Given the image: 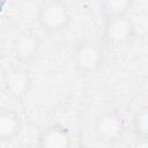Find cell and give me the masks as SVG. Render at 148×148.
Masks as SVG:
<instances>
[{
	"instance_id": "4",
	"label": "cell",
	"mask_w": 148,
	"mask_h": 148,
	"mask_svg": "<svg viewBox=\"0 0 148 148\" xmlns=\"http://www.w3.org/2000/svg\"><path fill=\"white\" fill-rule=\"evenodd\" d=\"M136 36L133 20L126 15L108 16L105 24V38L109 43L114 45H123L130 43Z\"/></svg>"
},
{
	"instance_id": "8",
	"label": "cell",
	"mask_w": 148,
	"mask_h": 148,
	"mask_svg": "<svg viewBox=\"0 0 148 148\" xmlns=\"http://www.w3.org/2000/svg\"><path fill=\"white\" fill-rule=\"evenodd\" d=\"M22 130V120L20 116L9 109L0 112V139L12 140L16 138Z\"/></svg>"
},
{
	"instance_id": "6",
	"label": "cell",
	"mask_w": 148,
	"mask_h": 148,
	"mask_svg": "<svg viewBox=\"0 0 148 148\" xmlns=\"http://www.w3.org/2000/svg\"><path fill=\"white\" fill-rule=\"evenodd\" d=\"M30 86L29 73L22 67H12L3 75V87L6 91L14 97L24 95Z\"/></svg>"
},
{
	"instance_id": "10",
	"label": "cell",
	"mask_w": 148,
	"mask_h": 148,
	"mask_svg": "<svg viewBox=\"0 0 148 148\" xmlns=\"http://www.w3.org/2000/svg\"><path fill=\"white\" fill-rule=\"evenodd\" d=\"M133 0H103V8L108 16L126 15Z\"/></svg>"
},
{
	"instance_id": "7",
	"label": "cell",
	"mask_w": 148,
	"mask_h": 148,
	"mask_svg": "<svg viewBox=\"0 0 148 148\" xmlns=\"http://www.w3.org/2000/svg\"><path fill=\"white\" fill-rule=\"evenodd\" d=\"M71 145V134L61 125H50L38 135V146L42 148H65Z\"/></svg>"
},
{
	"instance_id": "2",
	"label": "cell",
	"mask_w": 148,
	"mask_h": 148,
	"mask_svg": "<svg viewBox=\"0 0 148 148\" xmlns=\"http://www.w3.org/2000/svg\"><path fill=\"white\" fill-rule=\"evenodd\" d=\"M73 62L77 71L82 73H95L103 64V52L92 42H82L73 53Z\"/></svg>"
},
{
	"instance_id": "5",
	"label": "cell",
	"mask_w": 148,
	"mask_h": 148,
	"mask_svg": "<svg viewBox=\"0 0 148 148\" xmlns=\"http://www.w3.org/2000/svg\"><path fill=\"white\" fill-rule=\"evenodd\" d=\"M40 49V39L35 32L27 30L21 32L14 43V53L20 62L27 64L36 58Z\"/></svg>"
},
{
	"instance_id": "9",
	"label": "cell",
	"mask_w": 148,
	"mask_h": 148,
	"mask_svg": "<svg viewBox=\"0 0 148 148\" xmlns=\"http://www.w3.org/2000/svg\"><path fill=\"white\" fill-rule=\"evenodd\" d=\"M132 123L138 138L148 139V106L139 109L134 113Z\"/></svg>"
},
{
	"instance_id": "1",
	"label": "cell",
	"mask_w": 148,
	"mask_h": 148,
	"mask_svg": "<svg viewBox=\"0 0 148 148\" xmlns=\"http://www.w3.org/2000/svg\"><path fill=\"white\" fill-rule=\"evenodd\" d=\"M37 21L47 32L60 31L71 21V8L62 0H49L38 8Z\"/></svg>"
},
{
	"instance_id": "3",
	"label": "cell",
	"mask_w": 148,
	"mask_h": 148,
	"mask_svg": "<svg viewBox=\"0 0 148 148\" xmlns=\"http://www.w3.org/2000/svg\"><path fill=\"white\" fill-rule=\"evenodd\" d=\"M125 131V121L116 111L104 112L96 121L95 133L98 140L105 143L118 141Z\"/></svg>"
}]
</instances>
